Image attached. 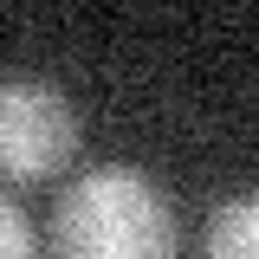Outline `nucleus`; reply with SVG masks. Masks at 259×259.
<instances>
[{
  "label": "nucleus",
  "instance_id": "f257e3e1",
  "mask_svg": "<svg viewBox=\"0 0 259 259\" xmlns=\"http://www.w3.org/2000/svg\"><path fill=\"white\" fill-rule=\"evenodd\" d=\"M59 259H175L168 194L143 168H91L52 214Z\"/></svg>",
  "mask_w": 259,
  "mask_h": 259
},
{
  "label": "nucleus",
  "instance_id": "f03ea898",
  "mask_svg": "<svg viewBox=\"0 0 259 259\" xmlns=\"http://www.w3.org/2000/svg\"><path fill=\"white\" fill-rule=\"evenodd\" d=\"M78 156V110L46 78H7L0 84V175L46 182Z\"/></svg>",
  "mask_w": 259,
  "mask_h": 259
},
{
  "label": "nucleus",
  "instance_id": "7ed1b4c3",
  "mask_svg": "<svg viewBox=\"0 0 259 259\" xmlns=\"http://www.w3.org/2000/svg\"><path fill=\"white\" fill-rule=\"evenodd\" d=\"M207 259H259V188L233 194L207 221Z\"/></svg>",
  "mask_w": 259,
  "mask_h": 259
},
{
  "label": "nucleus",
  "instance_id": "20e7f679",
  "mask_svg": "<svg viewBox=\"0 0 259 259\" xmlns=\"http://www.w3.org/2000/svg\"><path fill=\"white\" fill-rule=\"evenodd\" d=\"M0 259H39L32 253V227H26V214L0 194Z\"/></svg>",
  "mask_w": 259,
  "mask_h": 259
}]
</instances>
